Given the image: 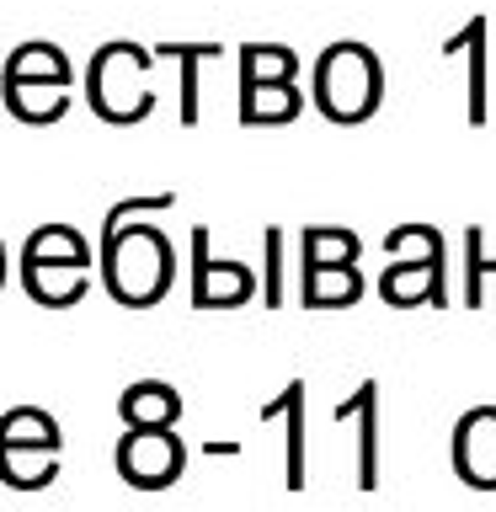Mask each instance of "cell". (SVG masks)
I'll use <instances>...</instances> for the list:
<instances>
[{"label": "cell", "instance_id": "cell-18", "mask_svg": "<svg viewBox=\"0 0 496 512\" xmlns=\"http://www.w3.org/2000/svg\"><path fill=\"white\" fill-rule=\"evenodd\" d=\"M0 448H54L59 454L64 432L43 406H11L6 416H0Z\"/></svg>", "mask_w": 496, "mask_h": 512}, {"label": "cell", "instance_id": "cell-17", "mask_svg": "<svg viewBox=\"0 0 496 512\" xmlns=\"http://www.w3.org/2000/svg\"><path fill=\"white\" fill-rule=\"evenodd\" d=\"M59 475L54 448H0V486L11 491H48Z\"/></svg>", "mask_w": 496, "mask_h": 512}, {"label": "cell", "instance_id": "cell-2", "mask_svg": "<svg viewBox=\"0 0 496 512\" xmlns=\"http://www.w3.org/2000/svg\"><path fill=\"white\" fill-rule=\"evenodd\" d=\"M310 102L320 107V118H331L342 128L368 123L384 107V64H379V54L358 38H342V43L320 48L315 70H310Z\"/></svg>", "mask_w": 496, "mask_h": 512}, {"label": "cell", "instance_id": "cell-25", "mask_svg": "<svg viewBox=\"0 0 496 512\" xmlns=\"http://www.w3.org/2000/svg\"><path fill=\"white\" fill-rule=\"evenodd\" d=\"M166 208H176V192H144V198H123V203H112V208H107L102 230L134 224V219H144V214H166Z\"/></svg>", "mask_w": 496, "mask_h": 512}, {"label": "cell", "instance_id": "cell-15", "mask_svg": "<svg viewBox=\"0 0 496 512\" xmlns=\"http://www.w3.org/2000/svg\"><path fill=\"white\" fill-rule=\"evenodd\" d=\"M304 112L299 80H267V86H240V123L246 128H278Z\"/></svg>", "mask_w": 496, "mask_h": 512}, {"label": "cell", "instance_id": "cell-8", "mask_svg": "<svg viewBox=\"0 0 496 512\" xmlns=\"http://www.w3.org/2000/svg\"><path fill=\"white\" fill-rule=\"evenodd\" d=\"M486 16H470L454 38L438 43V59H464V123H486Z\"/></svg>", "mask_w": 496, "mask_h": 512}, {"label": "cell", "instance_id": "cell-1", "mask_svg": "<svg viewBox=\"0 0 496 512\" xmlns=\"http://www.w3.org/2000/svg\"><path fill=\"white\" fill-rule=\"evenodd\" d=\"M96 267H102V288L112 294V304L150 310L176 283V246L166 240L160 224L134 219V224H118V230H102Z\"/></svg>", "mask_w": 496, "mask_h": 512}, {"label": "cell", "instance_id": "cell-6", "mask_svg": "<svg viewBox=\"0 0 496 512\" xmlns=\"http://www.w3.org/2000/svg\"><path fill=\"white\" fill-rule=\"evenodd\" d=\"M454 475L470 491H496V406H470L454 422Z\"/></svg>", "mask_w": 496, "mask_h": 512}, {"label": "cell", "instance_id": "cell-12", "mask_svg": "<svg viewBox=\"0 0 496 512\" xmlns=\"http://www.w3.org/2000/svg\"><path fill=\"white\" fill-rule=\"evenodd\" d=\"M118 422L123 427H176L182 422V390L166 379H134L118 395Z\"/></svg>", "mask_w": 496, "mask_h": 512}, {"label": "cell", "instance_id": "cell-5", "mask_svg": "<svg viewBox=\"0 0 496 512\" xmlns=\"http://www.w3.org/2000/svg\"><path fill=\"white\" fill-rule=\"evenodd\" d=\"M262 294L256 272L235 256H214L208 246V224L192 230V310H240Z\"/></svg>", "mask_w": 496, "mask_h": 512}, {"label": "cell", "instance_id": "cell-23", "mask_svg": "<svg viewBox=\"0 0 496 512\" xmlns=\"http://www.w3.org/2000/svg\"><path fill=\"white\" fill-rule=\"evenodd\" d=\"M224 48L219 43H160L155 59H176L182 64V123L192 128L198 123V64L203 59H219Z\"/></svg>", "mask_w": 496, "mask_h": 512}, {"label": "cell", "instance_id": "cell-16", "mask_svg": "<svg viewBox=\"0 0 496 512\" xmlns=\"http://www.w3.org/2000/svg\"><path fill=\"white\" fill-rule=\"evenodd\" d=\"M0 80H59V86H75V70H70V59H64V48L59 43H22V48H11V59H6V70H0Z\"/></svg>", "mask_w": 496, "mask_h": 512}, {"label": "cell", "instance_id": "cell-19", "mask_svg": "<svg viewBox=\"0 0 496 512\" xmlns=\"http://www.w3.org/2000/svg\"><path fill=\"white\" fill-rule=\"evenodd\" d=\"M27 262H80V267H91L96 256H91V240L75 230V224H38V230L27 235V246H22Z\"/></svg>", "mask_w": 496, "mask_h": 512}, {"label": "cell", "instance_id": "cell-20", "mask_svg": "<svg viewBox=\"0 0 496 512\" xmlns=\"http://www.w3.org/2000/svg\"><path fill=\"white\" fill-rule=\"evenodd\" d=\"M363 256V240L342 230V224H310L299 235V267H342V262H358Z\"/></svg>", "mask_w": 496, "mask_h": 512}, {"label": "cell", "instance_id": "cell-7", "mask_svg": "<svg viewBox=\"0 0 496 512\" xmlns=\"http://www.w3.org/2000/svg\"><path fill=\"white\" fill-rule=\"evenodd\" d=\"M256 416L288 427L283 432V438H288V470H283V480H288V491H304V480H310V384L288 379Z\"/></svg>", "mask_w": 496, "mask_h": 512}, {"label": "cell", "instance_id": "cell-21", "mask_svg": "<svg viewBox=\"0 0 496 512\" xmlns=\"http://www.w3.org/2000/svg\"><path fill=\"white\" fill-rule=\"evenodd\" d=\"M267 80H299V54L288 43H246L240 48V86H267Z\"/></svg>", "mask_w": 496, "mask_h": 512}, {"label": "cell", "instance_id": "cell-27", "mask_svg": "<svg viewBox=\"0 0 496 512\" xmlns=\"http://www.w3.org/2000/svg\"><path fill=\"white\" fill-rule=\"evenodd\" d=\"M0 288H6V240H0Z\"/></svg>", "mask_w": 496, "mask_h": 512}, {"label": "cell", "instance_id": "cell-10", "mask_svg": "<svg viewBox=\"0 0 496 512\" xmlns=\"http://www.w3.org/2000/svg\"><path fill=\"white\" fill-rule=\"evenodd\" d=\"M22 288H27L32 304H43V310H70V304L86 299L91 267H80V262H27L22 256Z\"/></svg>", "mask_w": 496, "mask_h": 512}, {"label": "cell", "instance_id": "cell-24", "mask_svg": "<svg viewBox=\"0 0 496 512\" xmlns=\"http://www.w3.org/2000/svg\"><path fill=\"white\" fill-rule=\"evenodd\" d=\"M491 272H496V262H486V230L470 224V230H464V304H470V310L486 304V278Z\"/></svg>", "mask_w": 496, "mask_h": 512}, {"label": "cell", "instance_id": "cell-13", "mask_svg": "<svg viewBox=\"0 0 496 512\" xmlns=\"http://www.w3.org/2000/svg\"><path fill=\"white\" fill-rule=\"evenodd\" d=\"M0 96H6L11 118L32 128H48L70 112V86H59V80H0Z\"/></svg>", "mask_w": 496, "mask_h": 512}, {"label": "cell", "instance_id": "cell-3", "mask_svg": "<svg viewBox=\"0 0 496 512\" xmlns=\"http://www.w3.org/2000/svg\"><path fill=\"white\" fill-rule=\"evenodd\" d=\"M150 64L155 54L139 43H102L91 54V70H86V102L102 123H118V128H134L155 112V91L144 86L150 80Z\"/></svg>", "mask_w": 496, "mask_h": 512}, {"label": "cell", "instance_id": "cell-9", "mask_svg": "<svg viewBox=\"0 0 496 512\" xmlns=\"http://www.w3.org/2000/svg\"><path fill=\"white\" fill-rule=\"evenodd\" d=\"M448 262H390L379 272V299L390 310H416V304L448 299Z\"/></svg>", "mask_w": 496, "mask_h": 512}, {"label": "cell", "instance_id": "cell-26", "mask_svg": "<svg viewBox=\"0 0 496 512\" xmlns=\"http://www.w3.org/2000/svg\"><path fill=\"white\" fill-rule=\"evenodd\" d=\"M283 230L278 224H267V235H262V251H267V278H262V294H267V310H278L283 304Z\"/></svg>", "mask_w": 496, "mask_h": 512}, {"label": "cell", "instance_id": "cell-4", "mask_svg": "<svg viewBox=\"0 0 496 512\" xmlns=\"http://www.w3.org/2000/svg\"><path fill=\"white\" fill-rule=\"evenodd\" d=\"M123 486L134 491H166L187 470V448L176 438V427H123L118 448H112Z\"/></svg>", "mask_w": 496, "mask_h": 512}, {"label": "cell", "instance_id": "cell-11", "mask_svg": "<svg viewBox=\"0 0 496 512\" xmlns=\"http://www.w3.org/2000/svg\"><path fill=\"white\" fill-rule=\"evenodd\" d=\"M358 416V491L379 486V379H363L342 406H336V422H352Z\"/></svg>", "mask_w": 496, "mask_h": 512}, {"label": "cell", "instance_id": "cell-22", "mask_svg": "<svg viewBox=\"0 0 496 512\" xmlns=\"http://www.w3.org/2000/svg\"><path fill=\"white\" fill-rule=\"evenodd\" d=\"M384 256H390V262H443V230L427 219L395 224V230L384 235Z\"/></svg>", "mask_w": 496, "mask_h": 512}, {"label": "cell", "instance_id": "cell-14", "mask_svg": "<svg viewBox=\"0 0 496 512\" xmlns=\"http://www.w3.org/2000/svg\"><path fill=\"white\" fill-rule=\"evenodd\" d=\"M299 299L304 310H347L363 299V272L358 262L342 267H299Z\"/></svg>", "mask_w": 496, "mask_h": 512}]
</instances>
